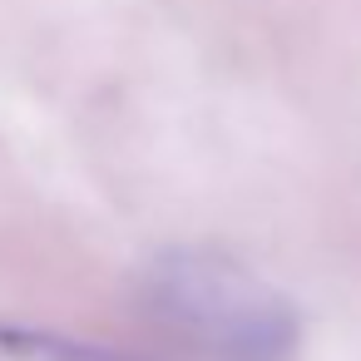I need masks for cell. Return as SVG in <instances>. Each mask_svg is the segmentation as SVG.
Instances as JSON below:
<instances>
[{"instance_id":"6da1fadb","label":"cell","mask_w":361,"mask_h":361,"mask_svg":"<svg viewBox=\"0 0 361 361\" xmlns=\"http://www.w3.org/2000/svg\"><path fill=\"white\" fill-rule=\"evenodd\" d=\"M144 307L208 361H292L297 307L247 262L218 247H169L139 277Z\"/></svg>"},{"instance_id":"7a4b0ae2","label":"cell","mask_w":361,"mask_h":361,"mask_svg":"<svg viewBox=\"0 0 361 361\" xmlns=\"http://www.w3.org/2000/svg\"><path fill=\"white\" fill-rule=\"evenodd\" d=\"M0 361H134V356L104 351V346H94V341L60 336V331L0 322Z\"/></svg>"}]
</instances>
